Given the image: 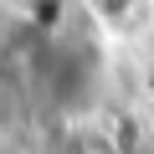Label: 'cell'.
I'll list each match as a JSON object with an SVG mask.
<instances>
[{
  "instance_id": "obj_1",
  "label": "cell",
  "mask_w": 154,
  "mask_h": 154,
  "mask_svg": "<svg viewBox=\"0 0 154 154\" xmlns=\"http://www.w3.org/2000/svg\"><path fill=\"white\" fill-rule=\"evenodd\" d=\"M88 16L108 31V36H134L149 26L154 0H88Z\"/></svg>"
}]
</instances>
